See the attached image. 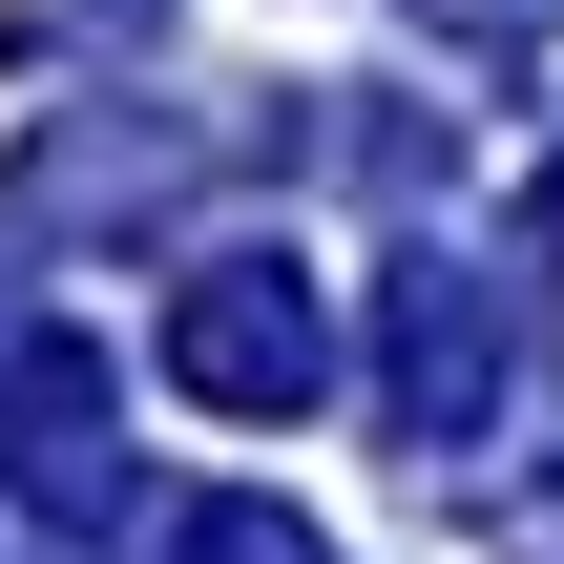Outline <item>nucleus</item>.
<instances>
[{
  "mask_svg": "<svg viewBox=\"0 0 564 564\" xmlns=\"http://www.w3.org/2000/svg\"><path fill=\"white\" fill-rule=\"evenodd\" d=\"M502 377H523L502 272H481V251H398V293H377V419H398L419 460H460V440L502 419Z\"/></svg>",
  "mask_w": 564,
  "mask_h": 564,
  "instance_id": "1",
  "label": "nucleus"
},
{
  "mask_svg": "<svg viewBox=\"0 0 564 564\" xmlns=\"http://www.w3.org/2000/svg\"><path fill=\"white\" fill-rule=\"evenodd\" d=\"M167 377L230 398V419L335 398V314H314V272H293V251H188V272H167Z\"/></svg>",
  "mask_w": 564,
  "mask_h": 564,
  "instance_id": "2",
  "label": "nucleus"
},
{
  "mask_svg": "<svg viewBox=\"0 0 564 564\" xmlns=\"http://www.w3.org/2000/svg\"><path fill=\"white\" fill-rule=\"evenodd\" d=\"M0 481L84 544V523H126L147 502V460H126V377H105V335H21L0 356Z\"/></svg>",
  "mask_w": 564,
  "mask_h": 564,
  "instance_id": "3",
  "label": "nucleus"
},
{
  "mask_svg": "<svg viewBox=\"0 0 564 564\" xmlns=\"http://www.w3.org/2000/svg\"><path fill=\"white\" fill-rule=\"evenodd\" d=\"M188 188H209L188 105H42L21 126V209L42 230H126V209H188Z\"/></svg>",
  "mask_w": 564,
  "mask_h": 564,
  "instance_id": "4",
  "label": "nucleus"
},
{
  "mask_svg": "<svg viewBox=\"0 0 564 564\" xmlns=\"http://www.w3.org/2000/svg\"><path fill=\"white\" fill-rule=\"evenodd\" d=\"M167 564H335L293 502H167Z\"/></svg>",
  "mask_w": 564,
  "mask_h": 564,
  "instance_id": "5",
  "label": "nucleus"
},
{
  "mask_svg": "<svg viewBox=\"0 0 564 564\" xmlns=\"http://www.w3.org/2000/svg\"><path fill=\"white\" fill-rule=\"evenodd\" d=\"M544 21H564V0H440V42H481V63H523Z\"/></svg>",
  "mask_w": 564,
  "mask_h": 564,
  "instance_id": "6",
  "label": "nucleus"
}]
</instances>
